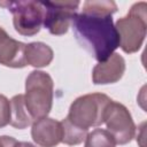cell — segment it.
<instances>
[{"label":"cell","mask_w":147,"mask_h":147,"mask_svg":"<svg viewBox=\"0 0 147 147\" xmlns=\"http://www.w3.org/2000/svg\"><path fill=\"white\" fill-rule=\"evenodd\" d=\"M54 53L53 49L45 42L34 41L26 44L25 46V60L26 64L36 68H42L51 64Z\"/></svg>","instance_id":"cell-11"},{"label":"cell","mask_w":147,"mask_h":147,"mask_svg":"<svg viewBox=\"0 0 147 147\" xmlns=\"http://www.w3.org/2000/svg\"><path fill=\"white\" fill-rule=\"evenodd\" d=\"M45 8L44 26L55 36L67 33L75 15L77 14L79 1H41Z\"/></svg>","instance_id":"cell-7"},{"label":"cell","mask_w":147,"mask_h":147,"mask_svg":"<svg viewBox=\"0 0 147 147\" xmlns=\"http://www.w3.org/2000/svg\"><path fill=\"white\" fill-rule=\"evenodd\" d=\"M103 123L118 145H125L134 138L136 125L132 116L127 108L119 102L113 100L109 102L105 111Z\"/></svg>","instance_id":"cell-6"},{"label":"cell","mask_w":147,"mask_h":147,"mask_svg":"<svg viewBox=\"0 0 147 147\" xmlns=\"http://www.w3.org/2000/svg\"><path fill=\"white\" fill-rule=\"evenodd\" d=\"M111 99L103 93H90L77 98L70 106L67 118L77 126L87 129L103 123L105 111Z\"/></svg>","instance_id":"cell-4"},{"label":"cell","mask_w":147,"mask_h":147,"mask_svg":"<svg viewBox=\"0 0 147 147\" xmlns=\"http://www.w3.org/2000/svg\"><path fill=\"white\" fill-rule=\"evenodd\" d=\"M119 37V46L125 53H134L141 47L147 30V3H134L126 16L115 24Z\"/></svg>","instance_id":"cell-3"},{"label":"cell","mask_w":147,"mask_h":147,"mask_svg":"<svg viewBox=\"0 0 147 147\" xmlns=\"http://www.w3.org/2000/svg\"><path fill=\"white\" fill-rule=\"evenodd\" d=\"M53 79L44 71L34 70L25 80L24 103L33 121L47 117L53 106Z\"/></svg>","instance_id":"cell-2"},{"label":"cell","mask_w":147,"mask_h":147,"mask_svg":"<svg viewBox=\"0 0 147 147\" xmlns=\"http://www.w3.org/2000/svg\"><path fill=\"white\" fill-rule=\"evenodd\" d=\"M117 10V5L109 0H98V1H85L83 3V13L92 15H113Z\"/></svg>","instance_id":"cell-15"},{"label":"cell","mask_w":147,"mask_h":147,"mask_svg":"<svg viewBox=\"0 0 147 147\" xmlns=\"http://www.w3.org/2000/svg\"><path fill=\"white\" fill-rule=\"evenodd\" d=\"M84 147H116V141L107 130L95 129L86 136Z\"/></svg>","instance_id":"cell-14"},{"label":"cell","mask_w":147,"mask_h":147,"mask_svg":"<svg viewBox=\"0 0 147 147\" xmlns=\"http://www.w3.org/2000/svg\"><path fill=\"white\" fill-rule=\"evenodd\" d=\"M31 137L41 147H55L62 142L61 122L49 117L37 119L32 123Z\"/></svg>","instance_id":"cell-8"},{"label":"cell","mask_w":147,"mask_h":147,"mask_svg":"<svg viewBox=\"0 0 147 147\" xmlns=\"http://www.w3.org/2000/svg\"><path fill=\"white\" fill-rule=\"evenodd\" d=\"M0 6L13 13V24L20 34L29 37L34 36L40 31L45 14V8L41 1H0Z\"/></svg>","instance_id":"cell-5"},{"label":"cell","mask_w":147,"mask_h":147,"mask_svg":"<svg viewBox=\"0 0 147 147\" xmlns=\"http://www.w3.org/2000/svg\"><path fill=\"white\" fill-rule=\"evenodd\" d=\"M61 125H62V142L65 145H79L82 144L87 133V129H83L80 126L75 125L74 123H71L67 117L61 121Z\"/></svg>","instance_id":"cell-13"},{"label":"cell","mask_w":147,"mask_h":147,"mask_svg":"<svg viewBox=\"0 0 147 147\" xmlns=\"http://www.w3.org/2000/svg\"><path fill=\"white\" fill-rule=\"evenodd\" d=\"M33 123L32 117L25 108L24 95H14L10 100V125L15 129H25Z\"/></svg>","instance_id":"cell-12"},{"label":"cell","mask_w":147,"mask_h":147,"mask_svg":"<svg viewBox=\"0 0 147 147\" xmlns=\"http://www.w3.org/2000/svg\"><path fill=\"white\" fill-rule=\"evenodd\" d=\"M16 142L17 141L11 137H7V136L0 137V147H14Z\"/></svg>","instance_id":"cell-17"},{"label":"cell","mask_w":147,"mask_h":147,"mask_svg":"<svg viewBox=\"0 0 147 147\" xmlns=\"http://www.w3.org/2000/svg\"><path fill=\"white\" fill-rule=\"evenodd\" d=\"M14 147H36V146H33L32 144H30V142H25V141H17L15 145H14Z\"/></svg>","instance_id":"cell-18"},{"label":"cell","mask_w":147,"mask_h":147,"mask_svg":"<svg viewBox=\"0 0 147 147\" xmlns=\"http://www.w3.org/2000/svg\"><path fill=\"white\" fill-rule=\"evenodd\" d=\"M125 71V61L118 53H113L106 61L99 62L92 71V80L96 85L118 82Z\"/></svg>","instance_id":"cell-10"},{"label":"cell","mask_w":147,"mask_h":147,"mask_svg":"<svg viewBox=\"0 0 147 147\" xmlns=\"http://www.w3.org/2000/svg\"><path fill=\"white\" fill-rule=\"evenodd\" d=\"M71 25L79 45L99 62L106 61L119 47V37L110 15L76 14Z\"/></svg>","instance_id":"cell-1"},{"label":"cell","mask_w":147,"mask_h":147,"mask_svg":"<svg viewBox=\"0 0 147 147\" xmlns=\"http://www.w3.org/2000/svg\"><path fill=\"white\" fill-rule=\"evenodd\" d=\"M10 124V101L0 94V127Z\"/></svg>","instance_id":"cell-16"},{"label":"cell","mask_w":147,"mask_h":147,"mask_svg":"<svg viewBox=\"0 0 147 147\" xmlns=\"http://www.w3.org/2000/svg\"><path fill=\"white\" fill-rule=\"evenodd\" d=\"M26 44L13 39L0 26V64L9 68H23L25 60Z\"/></svg>","instance_id":"cell-9"}]
</instances>
